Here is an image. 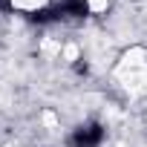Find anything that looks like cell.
I'll return each mask as SVG.
<instances>
[{
	"label": "cell",
	"instance_id": "2",
	"mask_svg": "<svg viewBox=\"0 0 147 147\" xmlns=\"http://www.w3.org/2000/svg\"><path fill=\"white\" fill-rule=\"evenodd\" d=\"M101 141H104V127H101V124L78 127L75 136H72V144H75V147H98Z\"/></svg>",
	"mask_w": 147,
	"mask_h": 147
},
{
	"label": "cell",
	"instance_id": "1",
	"mask_svg": "<svg viewBox=\"0 0 147 147\" xmlns=\"http://www.w3.org/2000/svg\"><path fill=\"white\" fill-rule=\"evenodd\" d=\"M90 15V3L87 0H63V3L52 6V9H38L29 15V20L35 23H52V20H61V18H87Z\"/></svg>",
	"mask_w": 147,
	"mask_h": 147
}]
</instances>
